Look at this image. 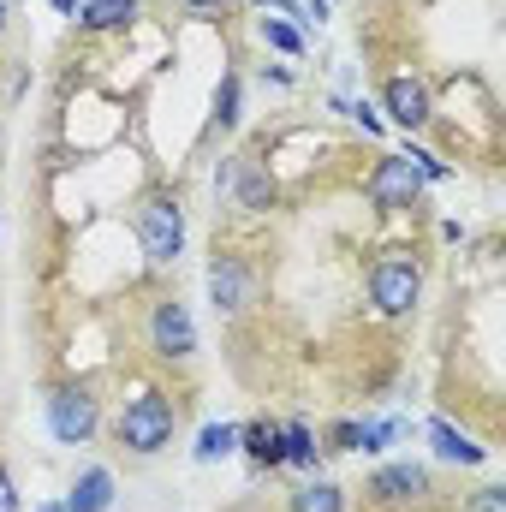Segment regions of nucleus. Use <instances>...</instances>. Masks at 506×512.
Wrapping results in <instances>:
<instances>
[{
    "mask_svg": "<svg viewBox=\"0 0 506 512\" xmlns=\"http://www.w3.org/2000/svg\"><path fill=\"white\" fill-rule=\"evenodd\" d=\"M66 507L72 512H108L114 507V471H108V465H84V471L72 477Z\"/></svg>",
    "mask_w": 506,
    "mask_h": 512,
    "instance_id": "9d476101",
    "label": "nucleus"
},
{
    "mask_svg": "<svg viewBox=\"0 0 506 512\" xmlns=\"http://www.w3.org/2000/svg\"><path fill=\"white\" fill-rule=\"evenodd\" d=\"M358 447H364V423H352V417H346V423H334V429H328V453H358Z\"/></svg>",
    "mask_w": 506,
    "mask_h": 512,
    "instance_id": "aec40b11",
    "label": "nucleus"
},
{
    "mask_svg": "<svg viewBox=\"0 0 506 512\" xmlns=\"http://www.w3.org/2000/svg\"><path fill=\"white\" fill-rule=\"evenodd\" d=\"M376 507L399 512V507H417L423 495H429V471L423 465H411V459H399V465H381L376 477H370V489H364Z\"/></svg>",
    "mask_w": 506,
    "mask_h": 512,
    "instance_id": "6e6552de",
    "label": "nucleus"
},
{
    "mask_svg": "<svg viewBox=\"0 0 506 512\" xmlns=\"http://www.w3.org/2000/svg\"><path fill=\"white\" fill-rule=\"evenodd\" d=\"M423 298V262L411 251H381L370 268V304L381 316H411Z\"/></svg>",
    "mask_w": 506,
    "mask_h": 512,
    "instance_id": "7ed1b4c3",
    "label": "nucleus"
},
{
    "mask_svg": "<svg viewBox=\"0 0 506 512\" xmlns=\"http://www.w3.org/2000/svg\"><path fill=\"white\" fill-rule=\"evenodd\" d=\"M429 447H435V459H447V465H483L489 459V447H477L465 429H453L447 417H435L429 423Z\"/></svg>",
    "mask_w": 506,
    "mask_h": 512,
    "instance_id": "f8f14e48",
    "label": "nucleus"
},
{
    "mask_svg": "<svg viewBox=\"0 0 506 512\" xmlns=\"http://www.w3.org/2000/svg\"><path fill=\"white\" fill-rule=\"evenodd\" d=\"M381 108H387V120L399 131H423L429 126V114H435V96H429V84L423 78H387V90H381Z\"/></svg>",
    "mask_w": 506,
    "mask_h": 512,
    "instance_id": "1a4fd4ad",
    "label": "nucleus"
},
{
    "mask_svg": "<svg viewBox=\"0 0 506 512\" xmlns=\"http://www.w3.org/2000/svg\"><path fill=\"white\" fill-rule=\"evenodd\" d=\"M352 120H358L364 131H381V114L370 108V102H352Z\"/></svg>",
    "mask_w": 506,
    "mask_h": 512,
    "instance_id": "5701e85b",
    "label": "nucleus"
},
{
    "mask_svg": "<svg viewBox=\"0 0 506 512\" xmlns=\"http://www.w3.org/2000/svg\"><path fill=\"white\" fill-rule=\"evenodd\" d=\"M137 245H143V256L155 268H167V262L185 256V209H179L173 191H149L137 203Z\"/></svg>",
    "mask_w": 506,
    "mask_h": 512,
    "instance_id": "f03ea898",
    "label": "nucleus"
},
{
    "mask_svg": "<svg viewBox=\"0 0 506 512\" xmlns=\"http://www.w3.org/2000/svg\"><path fill=\"white\" fill-rule=\"evenodd\" d=\"M143 12V0H84V30H96V36H108V30H126L131 18Z\"/></svg>",
    "mask_w": 506,
    "mask_h": 512,
    "instance_id": "ddd939ff",
    "label": "nucleus"
},
{
    "mask_svg": "<svg viewBox=\"0 0 506 512\" xmlns=\"http://www.w3.org/2000/svg\"><path fill=\"white\" fill-rule=\"evenodd\" d=\"M465 512H506V489L501 483H483V489L465 501Z\"/></svg>",
    "mask_w": 506,
    "mask_h": 512,
    "instance_id": "412c9836",
    "label": "nucleus"
},
{
    "mask_svg": "<svg viewBox=\"0 0 506 512\" xmlns=\"http://www.w3.org/2000/svg\"><path fill=\"white\" fill-rule=\"evenodd\" d=\"M6 18H12V6H6V0H0V36H6Z\"/></svg>",
    "mask_w": 506,
    "mask_h": 512,
    "instance_id": "bb28decb",
    "label": "nucleus"
},
{
    "mask_svg": "<svg viewBox=\"0 0 506 512\" xmlns=\"http://www.w3.org/2000/svg\"><path fill=\"white\" fill-rule=\"evenodd\" d=\"M423 173H417V161L411 155H381L376 167H370V179H364V197L376 203L381 215H399V209H417L423 203Z\"/></svg>",
    "mask_w": 506,
    "mask_h": 512,
    "instance_id": "39448f33",
    "label": "nucleus"
},
{
    "mask_svg": "<svg viewBox=\"0 0 506 512\" xmlns=\"http://www.w3.org/2000/svg\"><path fill=\"white\" fill-rule=\"evenodd\" d=\"M179 6H191V12H221L227 0H179Z\"/></svg>",
    "mask_w": 506,
    "mask_h": 512,
    "instance_id": "b1692460",
    "label": "nucleus"
},
{
    "mask_svg": "<svg viewBox=\"0 0 506 512\" xmlns=\"http://www.w3.org/2000/svg\"><path fill=\"white\" fill-rule=\"evenodd\" d=\"M251 292H256V280H251V262L245 256H215L209 262V304L221 316H245L251 310Z\"/></svg>",
    "mask_w": 506,
    "mask_h": 512,
    "instance_id": "0eeeda50",
    "label": "nucleus"
},
{
    "mask_svg": "<svg viewBox=\"0 0 506 512\" xmlns=\"http://www.w3.org/2000/svg\"><path fill=\"white\" fill-rule=\"evenodd\" d=\"M239 447L251 453V465H280V423H268V417H256V423H245L239 429Z\"/></svg>",
    "mask_w": 506,
    "mask_h": 512,
    "instance_id": "dca6fc26",
    "label": "nucleus"
},
{
    "mask_svg": "<svg viewBox=\"0 0 506 512\" xmlns=\"http://www.w3.org/2000/svg\"><path fill=\"white\" fill-rule=\"evenodd\" d=\"M173 429H179L173 399L155 393V387H143L137 399H126V411H120V423H114V441H120L126 453H137V459H155V453L173 447Z\"/></svg>",
    "mask_w": 506,
    "mask_h": 512,
    "instance_id": "f257e3e1",
    "label": "nucleus"
},
{
    "mask_svg": "<svg viewBox=\"0 0 506 512\" xmlns=\"http://www.w3.org/2000/svg\"><path fill=\"white\" fill-rule=\"evenodd\" d=\"M233 191H239V209H251V215H268L274 209V179H268V167L262 161H233Z\"/></svg>",
    "mask_w": 506,
    "mask_h": 512,
    "instance_id": "9b49d317",
    "label": "nucleus"
},
{
    "mask_svg": "<svg viewBox=\"0 0 506 512\" xmlns=\"http://www.w3.org/2000/svg\"><path fill=\"white\" fill-rule=\"evenodd\" d=\"M0 512H24L18 507V489H12V471L0 465Z\"/></svg>",
    "mask_w": 506,
    "mask_h": 512,
    "instance_id": "4be33fe9",
    "label": "nucleus"
},
{
    "mask_svg": "<svg viewBox=\"0 0 506 512\" xmlns=\"http://www.w3.org/2000/svg\"><path fill=\"white\" fill-rule=\"evenodd\" d=\"M233 447H239V429H233V423H203V435H197L191 459H197V465H215V459H227Z\"/></svg>",
    "mask_w": 506,
    "mask_h": 512,
    "instance_id": "f3484780",
    "label": "nucleus"
},
{
    "mask_svg": "<svg viewBox=\"0 0 506 512\" xmlns=\"http://www.w3.org/2000/svg\"><path fill=\"white\" fill-rule=\"evenodd\" d=\"M96 429H102V405H96V393L84 382H66L48 393V435L60 447H84Z\"/></svg>",
    "mask_w": 506,
    "mask_h": 512,
    "instance_id": "20e7f679",
    "label": "nucleus"
},
{
    "mask_svg": "<svg viewBox=\"0 0 506 512\" xmlns=\"http://www.w3.org/2000/svg\"><path fill=\"white\" fill-rule=\"evenodd\" d=\"M215 126H221V131L239 126V78H233V72H227V78H221V90H215Z\"/></svg>",
    "mask_w": 506,
    "mask_h": 512,
    "instance_id": "6ab92c4d",
    "label": "nucleus"
},
{
    "mask_svg": "<svg viewBox=\"0 0 506 512\" xmlns=\"http://www.w3.org/2000/svg\"><path fill=\"white\" fill-rule=\"evenodd\" d=\"M256 6H286V0H256Z\"/></svg>",
    "mask_w": 506,
    "mask_h": 512,
    "instance_id": "cd10ccee",
    "label": "nucleus"
},
{
    "mask_svg": "<svg viewBox=\"0 0 506 512\" xmlns=\"http://www.w3.org/2000/svg\"><path fill=\"white\" fill-rule=\"evenodd\" d=\"M256 30H262V42H268V48H280V54H304V30H292L286 18H262Z\"/></svg>",
    "mask_w": 506,
    "mask_h": 512,
    "instance_id": "a211bd4d",
    "label": "nucleus"
},
{
    "mask_svg": "<svg viewBox=\"0 0 506 512\" xmlns=\"http://www.w3.org/2000/svg\"><path fill=\"white\" fill-rule=\"evenodd\" d=\"M292 512H346V489L340 483H328V477H310V483H298L292 489Z\"/></svg>",
    "mask_w": 506,
    "mask_h": 512,
    "instance_id": "4468645a",
    "label": "nucleus"
},
{
    "mask_svg": "<svg viewBox=\"0 0 506 512\" xmlns=\"http://www.w3.org/2000/svg\"><path fill=\"white\" fill-rule=\"evenodd\" d=\"M36 512H72V507L66 501H48V507H36Z\"/></svg>",
    "mask_w": 506,
    "mask_h": 512,
    "instance_id": "a878e982",
    "label": "nucleus"
},
{
    "mask_svg": "<svg viewBox=\"0 0 506 512\" xmlns=\"http://www.w3.org/2000/svg\"><path fill=\"white\" fill-rule=\"evenodd\" d=\"M286 6H298V0H286ZM328 6H334V0H328Z\"/></svg>",
    "mask_w": 506,
    "mask_h": 512,
    "instance_id": "c85d7f7f",
    "label": "nucleus"
},
{
    "mask_svg": "<svg viewBox=\"0 0 506 512\" xmlns=\"http://www.w3.org/2000/svg\"><path fill=\"white\" fill-rule=\"evenodd\" d=\"M78 6H84V0H54V12H66V18H72Z\"/></svg>",
    "mask_w": 506,
    "mask_h": 512,
    "instance_id": "393cba45",
    "label": "nucleus"
},
{
    "mask_svg": "<svg viewBox=\"0 0 506 512\" xmlns=\"http://www.w3.org/2000/svg\"><path fill=\"white\" fill-rule=\"evenodd\" d=\"M149 352L167 358V364L197 358V322H191V310L179 298H155V310H149Z\"/></svg>",
    "mask_w": 506,
    "mask_h": 512,
    "instance_id": "423d86ee",
    "label": "nucleus"
},
{
    "mask_svg": "<svg viewBox=\"0 0 506 512\" xmlns=\"http://www.w3.org/2000/svg\"><path fill=\"white\" fill-rule=\"evenodd\" d=\"M280 465H292V471H316V435H310V423H280Z\"/></svg>",
    "mask_w": 506,
    "mask_h": 512,
    "instance_id": "2eb2a0df",
    "label": "nucleus"
}]
</instances>
